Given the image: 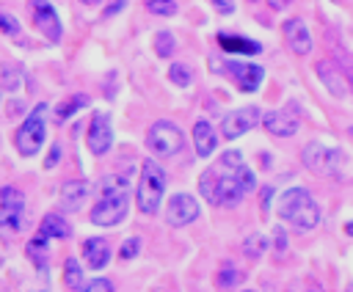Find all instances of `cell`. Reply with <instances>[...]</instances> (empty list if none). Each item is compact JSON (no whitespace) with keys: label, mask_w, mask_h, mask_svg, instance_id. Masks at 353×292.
Masks as SVG:
<instances>
[{"label":"cell","mask_w":353,"mask_h":292,"mask_svg":"<svg viewBox=\"0 0 353 292\" xmlns=\"http://www.w3.org/2000/svg\"><path fill=\"white\" fill-rule=\"evenodd\" d=\"M256 179L254 171L245 165L243 154L237 149H229L221 154V160L215 165H210L201 176H199V190L210 204L218 207H234L240 204L251 190H254Z\"/></svg>","instance_id":"1"},{"label":"cell","mask_w":353,"mask_h":292,"mask_svg":"<svg viewBox=\"0 0 353 292\" xmlns=\"http://www.w3.org/2000/svg\"><path fill=\"white\" fill-rule=\"evenodd\" d=\"M130 209V176L127 174H110L99 185V201L91 207V223L94 226H119L127 218Z\"/></svg>","instance_id":"2"},{"label":"cell","mask_w":353,"mask_h":292,"mask_svg":"<svg viewBox=\"0 0 353 292\" xmlns=\"http://www.w3.org/2000/svg\"><path fill=\"white\" fill-rule=\"evenodd\" d=\"M276 212L281 220L292 223L298 231H309L320 223V207L317 201L309 196V190L303 187H290L279 196V204H276Z\"/></svg>","instance_id":"3"},{"label":"cell","mask_w":353,"mask_h":292,"mask_svg":"<svg viewBox=\"0 0 353 292\" xmlns=\"http://www.w3.org/2000/svg\"><path fill=\"white\" fill-rule=\"evenodd\" d=\"M165 196V171L154 160L141 163V179L135 190V204L143 215H154L160 209V201Z\"/></svg>","instance_id":"4"},{"label":"cell","mask_w":353,"mask_h":292,"mask_svg":"<svg viewBox=\"0 0 353 292\" xmlns=\"http://www.w3.org/2000/svg\"><path fill=\"white\" fill-rule=\"evenodd\" d=\"M44 138H47V105L39 102L28 116L25 121L17 127L14 132V146L22 157H33L39 154V149L44 146Z\"/></svg>","instance_id":"5"},{"label":"cell","mask_w":353,"mask_h":292,"mask_svg":"<svg viewBox=\"0 0 353 292\" xmlns=\"http://www.w3.org/2000/svg\"><path fill=\"white\" fill-rule=\"evenodd\" d=\"M182 143H185V135L174 121L163 118L146 129V146L154 157H174L182 149Z\"/></svg>","instance_id":"6"},{"label":"cell","mask_w":353,"mask_h":292,"mask_svg":"<svg viewBox=\"0 0 353 292\" xmlns=\"http://www.w3.org/2000/svg\"><path fill=\"white\" fill-rule=\"evenodd\" d=\"M301 160H303V165L309 168V171H314V174H323V176H336L339 171V165L345 163V154L339 152V149H328V146H323V143H306L303 146V152H301Z\"/></svg>","instance_id":"7"},{"label":"cell","mask_w":353,"mask_h":292,"mask_svg":"<svg viewBox=\"0 0 353 292\" xmlns=\"http://www.w3.org/2000/svg\"><path fill=\"white\" fill-rule=\"evenodd\" d=\"M256 124H262V110H259L256 105H245V107H237V110H232V113L223 116V121H221V135H223L226 140H234V138H240L243 132L254 129Z\"/></svg>","instance_id":"8"},{"label":"cell","mask_w":353,"mask_h":292,"mask_svg":"<svg viewBox=\"0 0 353 292\" xmlns=\"http://www.w3.org/2000/svg\"><path fill=\"white\" fill-rule=\"evenodd\" d=\"M199 218V201L190 196V193H174L165 204V223L179 229V226H188Z\"/></svg>","instance_id":"9"},{"label":"cell","mask_w":353,"mask_h":292,"mask_svg":"<svg viewBox=\"0 0 353 292\" xmlns=\"http://www.w3.org/2000/svg\"><path fill=\"white\" fill-rule=\"evenodd\" d=\"M85 140H88L91 154H97V157L110 152V146H113V127H110V116L108 113H94V118L88 124V132H85Z\"/></svg>","instance_id":"10"},{"label":"cell","mask_w":353,"mask_h":292,"mask_svg":"<svg viewBox=\"0 0 353 292\" xmlns=\"http://www.w3.org/2000/svg\"><path fill=\"white\" fill-rule=\"evenodd\" d=\"M223 72L234 80V85L240 91H256L262 85V77H265V69L256 66V63H243V61H223Z\"/></svg>","instance_id":"11"},{"label":"cell","mask_w":353,"mask_h":292,"mask_svg":"<svg viewBox=\"0 0 353 292\" xmlns=\"http://www.w3.org/2000/svg\"><path fill=\"white\" fill-rule=\"evenodd\" d=\"M22 212H25V196H22V190H17L11 185H3L0 187V226L17 229Z\"/></svg>","instance_id":"12"},{"label":"cell","mask_w":353,"mask_h":292,"mask_svg":"<svg viewBox=\"0 0 353 292\" xmlns=\"http://www.w3.org/2000/svg\"><path fill=\"white\" fill-rule=\"evenodd\" d=\"M33 25L50 39V41H61V19H58V14H55V8L47 3V0H41V3H33Z\"/></svg>","instance_id":"13"},{"label":"cell","mask_w":353,"mask_h":292,"mask_svg":"<svg viewBox=\"0 0 353 292\" xmlns=\"http://www.w3.org/2000/svg\"><path fill=\"white\" fill-rule=\"evenodd\" d=\"M281 30H284V39H287V44H290V50L295 55H306L312 50V36H309V28H306V22L301 17L287 19L281 25Z\"/></svg>","instance_id":"14"},{"label":"cell","mask_w":353,"mask_h":292,"mask_svg":"<svg viewBox=\"0 0 353 292\" xmlns=\"http://www.w3.org/2000/svg\"><path fill=\"white\" fill-rule=\"evenodd\" d=\"M83 259H85L88 270H105L110 262V242L105 237L83 240Z\"/></svg>","instance_id":"15"},{"label":"cell","mask_w":353,"mask_h":292,"mask_svg":"<svg viewBox=\"0 0 353 292\" xmlns=\"http://www.w3.org/2000/svg\"><path fill=\"white\" fill-rule=\"evenodd\" d=\"M262 127L276 138H290L298 132V118L287 110H270L262 116Z\"/></svg>","instance_id":"16"},{"label":"cell","mask_w":353,"mask_h":292,"mask_svg":"<svg viewBox=\"0 0 353 292\" xmlns=\"http://www.w3.org/2000/svg\"><path fill=\"white\" fill-rule=\"evenodd\" d=\"M218 44L223 52H232V55H259L262 52L259 41L245 39V36H234V33H218Z\"/></svg>","instance_id":"17"},{"label":"cell","mask_w":353,"mask_h":292,"mask_svg":"<svg viewBox=\"0 0 353 292\" xmlns=\"http://www.w3.org/2000/svg\"><path fill=\"white\" fill-rule=\"evenodd\" d=\"M193 146H196V154L199 157H210L215 152L218 135H215V129H212V124L207 118H199L193 124Z\"/></svg>","instance_id":"18"},{"label":"cell","mask_w":353,"mask_h":292,"mask_svg":"<svg viewBox=\"0 0 353 292\" xmlns=\"http://www.w3.org/2000/svg\"><path fill=\"white\" fill-rule=\"evenodd\" d=\"M88 198V182L83 179H72V182H63L61 187V207L69 209V212H77Z\"/></svg>","instance_id":"19"},{"label":"cell","mask_w":353,"mask_h":292,"mask_svg":"<svg viewBox=\"0 0 353 292\" xmlns=\"http://www.w3.org/2000/svg\"><path fill=\"white\" fill-rule=\"evenodd\" d=\"M317 74H320V80H323V85L334 94V96H347V83H345V77H342V72L331 63V61H317Z\"/></svg>","instance_id":"20"},{"label":"cell","mask_w":353,"mask_h":292,"mask_svg":"<svg viewBox=\"0 0 353 292\" xmlns=\"http://www.w3.org/2000/svg\"><path fill=\"white\" fill-rule=\"evenodd\" d=\"M36 234H41L44 240H66V237L72 234V226H69V220H66L63 215H58V212H47V215L41 218Z\"/></svg>","instance_id":"21"},{"label":"cell","mask_w":353,"mask_h":292,"mask_svg":"<svg viewBox=\"0 0 353 292\" xmlns=\"http://www.w3.org/2000/svg\"><path fill=\"white\" fill-rule=\"evenodd\" d=\"M88 105V96L85 94H72V96H66V99H61L58 105H55V124H63L66 118H72L77 110H83Z\"/></svg>","instance_id":"22"},{"label":"cell","mask_w":353,"mask_h":292,"mask_svg":"<svg viewBox=\"0 0 353 292\" xmlns=\"http://www.w3.org/2000/svg\"><path fill=\"white\" fill-rule=\"evenodd\" d=\"M25 251H28V259H30L39 270H47V259H50V240H44L41 234H36L33 240H28Z\"/></svg>","instance_id":"23"},{"label":"cell","mask_w":353,"mask_h":292,"mask_svg":"<svg viewBox=\"0 0 353 292\" xmlns=\"http://www.w3.org/2000/svg\"><path fill=\"white\" fill-rule=\"evenodd\" d=\"M63 284H66L72 292H80V289L85 286L83 264H80L74 256H66V262H63Z\"/></svg>","instance_id":"24"},{"label":"cell","mask_w":353,"mask_h":292,"mask_svg":"<svg viewBox=\"0 0 353 292\" xmlns=\"http://www.w3.org/2000/svg\"><path fill=\"white\" fill-rule=\"evenodd\" d=\"M268 245H270V240H268L262 231H254V234H248V237L243 240V251H245L248 259H259V256L268 251Z\"/></svg>","instance_id":"25"},{"label":"cell","mask_w":353,"mask_h":292,"mask_svg":"<svg viewBox=\"0 0 353 292\" xmlns=\"http://www.w3.org/2000/svg\"><path fill=\"white\" fill-rule=\"evenodd\" d=\"M174 50H176L174 33H171V30H157V33H154V52H157L160 58H171Z\"/></svg>","instance_id":"26"},{"label":"cell","mask_w":353,"mask_h":292,"mask_svg":"<svg viewBox=\"0 0 353 292\" xmlns=\"http://www.w3.org/2000/svg\"><path fill=\"white\" fill-rule=\"evenodd\" d=\"M168 74H171V83L179 85V88H188V85L193 83V74H190V69H188L185 63H174V66L168 69Z\"/></svg>","instance_id":"27"},{"label":"cell","mask_w":353,"mask_h":292,"mask_svg":"<svg viewBox=\"0 0 353 292\" xmlns=\"http://www.w3.org/2000/svg\"><path fill=\"white\" fill-rule=\"evenodd\" d=\"M146 8L157 17H174L176 14V3L174 0H146Z\"/></svg>","instance_id":"28"},{"label":"cell","mask_w":353,"mask_h":292,"mask_svg":"<svg viewBox=\"0 0 353 292\" xmlns=\"http://www.w3.org/2000/svg\"><path fill=\"white\" fill-rule=\"evenodd\" d=\"M0 30H3L6 36H17V33L22 30V25H19V19H17L14 14H6V11L0 8Z\"/></svg>","instance_id":"29"},{"label":"cell","mask_w":353,"mask_h":292,"mask_svg":"<svg viewBox=\"0 0 353 292\" xmlns=\"http://www.w3.org/2000/svg\"><path fill=\"white\" fill-rule=\"evenodd\" d=\"M240 281V273L234 270V267H223L221 273H218V278H215V284L221 286V289H229V286H234Z\"/></svg>","instance_id":"30"},{"label":"cell","mask_w":353,"mask_h":292,"mask_svg":"<svg viewBox=\"0 0 353 292\" xmlns=\"http://www.w3.org/2000/svg\"><path fill=\"white\" fill-rule=\"evenodd\" d=\"M138 251H141V237H130V240H124V242H121L119 256H121V259H135V256H138Z\"/></svg>","instance_id":"31"},{"label":"cell","mask_w":353,"mask_h":292,"mask_svg":"<svg viewBox=\"0 0 353 292\" xmlns=\"http://www.w3.org/2000/svg\"><path fill=\"white\" fill-rule=\"evenodd\" d=\"M83 292H113V284L108 278H91V281H85Z\"/></svg>","instance_id":"32"},{"label":"cell","mask_w":353,"mask_h":292,"mask_svg":"<svg viewBox=\"0 0 353 292\" xmlns=\"http://www.w3.org/2000/svg\"><path fill=\"white\" fill-rule=\"evenodd\" d=\"M58 160H61V146H58V143H52V146H50V154H47V160H44V168H47V171H52V168L58 165Z\"/></svg>","instance_id":"33"},{"label":"cell","mask_w":353,"mask_h":292,"mask_svg":"<svg viewBox=\"0 0 353 292\" xmlns=\"http://www.w3.org/2000/svg\"><path fill=\"white\" fill-rule=\"evenodd\" d=\"M212 6H215V11L223 14V17L234 14V0H212Z\"/></svg>","instance_id":"34"},{"label":"cell","mask_w":353,"mask_h":292,"mask_svg":"<svg viewBox=\"0 0 353 292\" xmlns=\"http://www.w3.org/2000/svg\"><path fill=\"white\" fill-rule=\"evenodd\" d=\"M3 83H6L8 91H14V88L19 85V74H17V72H8V66H6V69H3Z\"/></svg>","instance_id":"35"},{"label":"cell","mask_w":353,"mask_h":292,"mask_svg":"<svg viewBox=\"0 0 353 292\" xmlns=\"http://www.w3.org/2000/svg\"><path fill=\"white\" fill-rule=\"evenodd\" d=\"M124 6H127V0H113V3L105 8V17H113V14H119Z\"/></svg>","instance_id":"36"},{"label":"cell","mask_w":353,"mask_h":292,"mask_svg":"<svg viewBox=\"0 0 353 292\" xmlns=\"http://www.w3.org/2000/svg\"><path fill=\"white\" fill-rule=\"evenodd\" d=\"M270 196H273V187H265V193H262V212H268V207H270Z\"/></svg>","instance_id":"37"},{"label":"cell","mask_w":353,"mask_h":292,"mask_svg":"<svg viewBox=\"0 0 353 292\" xmlns=\"http://www.w3.org/2000/svg\"><path fill=\"white\" fill-rule=\"evenodd\" d=\"M276 248H279V251H284V248H287V237H284V229H279V231H276Z\"/></svg>","instance_id":"38"},{"label":"cell","mask_w":353,"mask_h":292,"mask_svg":"<svg viewBox=\"0 0 353 292\" xmlns=\"http://www.w3.org/2000/svg\"><path fill=\"white\" fill-rule=\"evenodd\" d=\"M290 3H292V0H268V6H270V8H287Z\"/></svg>","instance_id":"39"},{"label":"cell","mask_w":353,"mask_h":292,"mask_svg":"<svg viewBox=\"0 0 353 292\" xmlns=\"http://www.w3.org/2000/svg\"><path fill=\"white\" fill-rule=\"evenodd\" d=\"M345 231H347V234L353 237V220H347V223H345Z\"/></svg>","instance_id":"40"},{"label":"cell","mask_w":353,"mask_h":292,"mask_svg":"<svg viewBox=\"0 0 353 292\" xmlns=\"http://www.w3.org/2000/svg\"><path fill=\"white\" fill-rule=\"evenodd\" d=\"M83 6H97V3H102V0H80Z\"/></svg>","instance_id":"41"},{"label":"cell","mask_w":353,"mask_h":292,"mask_svg":"<svg viewBox=\"0 0 353 292\" xmlns=\"http://www.w3.org/2000/svg\"><path fill=\"white\" fill-rule=\"evenodd\" d=\"M347 292H353V284H347Z\"/></svg>","instance_id":"42"},{"label":"cell","mask_w":353,"mask_h":292,"mask_svg":"<svg viewBox=\"0 0 353 292\" xmlns=\"http://www.w3.org/2000/svg\"><path fill=\"white\" fill-rule=\"evenodd\" d=\"M243 292H256V289H243Z\"/></svg>","instance_id":"43"},{"label":"cell","mask_w":353,"mask_h":292,"mask_svg":"<svg viewBox=\"0 0 353 292\" xmlns=\"http://www.w3.org/2000/svg\"><path fill=\"white\" fill-rule=\"evenodd\" d=\"M312 292H317V289H312Z\"/></svg>","instance_id":"44"},{"label":"cell","mask_w":353,"mask_h":292,"mask_svg":"<svg viewBox=\"0 0 353 292\" xmlns=\"http://www.w3.org/2000/svg\"><path fill=\"white\" fill-rule=\"evenodd\" d=\"M80 292H83V289H80Z\"/></svg>","instance_id":"45"}]
</instances>
